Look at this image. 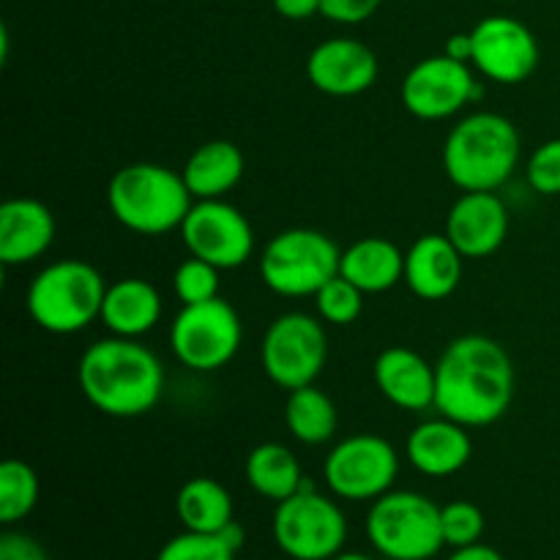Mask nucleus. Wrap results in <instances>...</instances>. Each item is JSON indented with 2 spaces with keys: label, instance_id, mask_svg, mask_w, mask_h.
<instances>
[{
  "label": "nucleus",
  "instance_id": "obj_15",
  "mask_svg": "<svg viewBox=\"0 0 560 560\" xmlns=\"http://www.w3.org/2000/svg\"><path fill=\"white\" fill-rule=\"evenodd\" d=\"M377 55L355 38H328L306 58V77L326 96H359L377 82Z\"/></svg>",
  "mask_w": 560,
  "mask_h": 560
},
{
  "label": "nucleus",
  "instance_id": "obj_11",
  "mask_svg": "<svg viewBox=\"0 0 560 560\" xmlns=\"http://www.w3.org/2000/svg\"><path fill=\"white\" fill-rule=\"evenodd\" d=\"M323 476L331 495L353 503H372L394 490L399 476V454L386 438L361 432L345 438L328 452Z\"/></svg>",
  "mask_w": 560,
  "mask_h": 560
},
{
  "label": "nucleus",
  "instance_id": "obj_26",
  "mask_svg": "<svg viewBox=\"0 0 560 560\" xmlns=\"http://www.w3.org/2000/svg\"><path fill=\"white\" fill-rule=\"evenodd\" d=\"M284 424L299 443L320 446V443L331 441L337 432V405L315 383L293 388L288 392V402H284Z\"/></svg>",
  "mask_w": 560,
  "mask_h": 560
},
{
  "label": "nucleus",
  "instance_id": "obj_37",
  "mask_svg": "<svg viewBox=\"0 0 560 560\" xmlns=\"http://www.w3.org/2000/svg\"><path fill=\"white\" fill-rule=\"evenodd\" d=\"M446 560H506V558H503L501 552L495 550V547H490V545H485V541H479V545L459 547V550H454Z\"/></svg>",
  "mask_w": 560,
  "mask_h": 560
},
{
  "label": "nucleus",
  "instance_id": "obj_14",
  "mask_svg": "<svg viewBox=\"0 0 560 560\" xmlns=\"http://www.w3.org/2000/svg\"><path fill=\"white\" fill-rule=\"evenodd\" d=\"M474 66L487 80L517 85L539 66V42L525 22L514 16H487L470 31Z\"/></svg>",
  "mask_w": 560,
  "mask_h": 560
},
{
  "label": "nucleus",
  "instance_id": "obj_5",
  "mask_svg": "<svg viewBox=\"0 0 560 560\" xmlns=\"http://www.w3.org/2000/svg\"><path fill=\"white\" fill-rule=\"evenodd\" d=\"M104 277L85 260L49 262L27 288V315L49 334H77L102 315Z\"/></svg>",
  "mask_w": 560,
  "mask_h": 560
},
{
  "label": "nucleus",
  "instance_id": "obj_30",
  "mask_svg": "<svg viewBox=\"0 0 560 560\" xmlns=\"http://www.w3.org/2000/svg\"><path fill=\"white\" fill-rule=\"evenodd\" d=\"M441 528L446 547L459 550V547L479 545L481 536H485L487 520L485 512L476 503L452 501L446 506H441Z\"/></svg>",
  "mask_w": 560,
  "mask_h": 560
},
{
  "label": "nucleus",
  "instance_id": "obj_17",
  "mask_svg": "<svg viewBox=\"0 0 560 560\" xmlns=\"http://www.w3.org/2000/svg\"><path fill=\"white\" fill-rule=\"evenodd\" d=\"M55 241V217L42 200L14 197L0 206V262L27 266L47 255Z\"/></svg>",
  "mask_w": 560,
  "mask_h": 560
},
{
  "label": "nucleus",
  "instance_id": "obj_33",
  "mask_svg": "<svg viewBox=\"0 0 560 560\" xmlns=\"http://www.w3.org/2000/svg\"><path fill=\"white\" fill-rule=\"evenodd\" d=\"M383 0H323V16L339 25H361L370 20Z\"/></svg>",
  "mask_w": 560,
  "mask_h": 560
},
{
  "label": "nucleus",
  "instance_id": "obj_19",
  "mask_svg": "<svg viewBox=\"0 0 560 560\" xmlns=\"http://www.w3.org/2000/svg\"><path fill=\"white\" fill-rule=\"evenodd\" d=\"M463 260L448 235L427 233L405 252V279L408 290L424 301H443L463 282Z\"/></svg>",
  "mask_w": 560,
  "mask_h": 560
},
{
  "label": "nucleus",
  "instance_id": "obj_6",
  "mask_svg": "<svg viewBox=\"0 0 560 560\" xmlns=\"http://www.w3.org/2000/svg\"><path fill=\"white\" fill-rule=\"evenodd\" d=\"M366 539L386 560H432L446 547L441 506L413 490H392L372 501Z\"/></svg>",
  "mask_w": 560,
  "mask_h": 560
},
{
  "label": "nucleus",
  "instance_id": "obj_25",
  "mask_svg": "<svg viewBox=\"0 0 560 560\" xmlns=\"http://www.w3.org/2000/svg\"><path fill=\"white\" fill-rule=\"evenodd\" d=\"M246 481L260 498L279 503L306 485L301 463L282 443H260L246 457Z\"/></svg>",
  "mask_w": 560,
  "mask_h": 560
},
{
  "label": "nucleus",
  "instance_id": "obj_34",
  "mask_svg": "<svg viewBox=\"0 0 560 560\" xmlns=\"http://www.w3.org/2000/svg\"><path fill=\"white\" fill-rule=\"evenodd\" d=\"M0 560H49V552L33 536L22 530H5L0 536Z\"/></svg>",
  "mask_w": 560,
  "mask_h": 560
},
{
  "label": "nucleus",
  "instance_id": "obj_31",
  "mask_svg": "<svg viewBox=\"0 0 560 560\" xmlns=\"http://www.w3.org/2000/svg\"><path fill=\"white\" fill-rule=\"evenodd\" d=\"M235 556H238V550H233L222 539V534L184 530V534L164 541L162 550L156 552V560H235Z\"/></svg>",
  "mask_w": 560,
  "mask_h": 560
},
{
  "label": "nucleus",
  "instance_id": "obj_27",
  "mask_svg": "<svg viewBox=\"0 0 560 560\" xmlns=\"http://www.w3.org/2000/svg\"><path fill=\"white\" fill-rule=\"evenodd\" d=\"M38 492L42 485L36 470L22 459H5L0 465V523H22L36 509Z\"/></svg>",
  "mask_w": 560,
  "mask_h": 560
},
{
  "label": "nucleus",
  "instance_id": "obj_3",
  "mask_svg": "<svg viewBox=\"0 0 560 560\" xmlns=\"http://www.w3.org/2000/svg\"><path fill=\"white\" fill-rule=\"evenodd\" d=\"M520 164V131L498 113L459 120L443 142V170L463 191H495Z\"/></svg>",
  "mask_w": 560,
  "mask_h": 560
},
{
  "label": "nucleus",
  "instance_id": "obj_1",
  "mask_svg": "<svg viewBox=\"0 0 560 560\" xmlns=\"http://www.w3.org/2000/svg\"><path fill=\"white\" fill-rule=\"evenodd\" d=\"M514 399V364L485 334L452 339L435 364V408L463 427H490Z\"/></svg>",
  "mask_w": 560,
  "mask_h": 560
},
{
  "label": "nucleus",
  "instance_id": "obj_7",
  "mask_svg": "<svg viewBox=\"0 0 560 560\" xmlns=\"http://www.w3.org/2000/svg\"><path fill=\"white\" fill-rule=\"evenodd\" d=\"M271 536L290 560H331L345 550L348 517L334 498L306 481L295 495L277 503Z\"/></svg>",
  "mask_w": 560,
  "mask_h": 560
},
{
  "label": "nucleus",
  "instance_id": "obj_28",
  "mask_svg": "<svg viewBox=\"0 0 560 560\" xmlns=\"http://www.w3.org/2000/svg\"><path fill=\"white\" fill-rule=\"evenodd\" d=\"M317 315L328 326H350L364 310V293L345 277H334L315 293Z\"/></svg>",
  "mask_w": 560,
  "mask_h": 560
},
{
  "label": "nucleus",
  "instance_id": "obj_18",
  "mask_svg": "<svg viewBox=\"0 0 560 560\" xmlns=\"http://www.w3.org/2000/svg\"><path fill=\"white\" fill-rule=\"evenodd\" d=\"M405 457L421 476L448 479L470 463L474 441L468 435V427L441 416V419L421 421L410 430L405 441Z\"/></svg>",
  "mask_w": 560,
  "mask_h": 560
},
{
  "label": "nucleus",
  "instance_id": "obj_20",
  "mask_svg": "<svg viewBox=\"0 0 560 560\" xmlns=\"http://www.w3.org/2000/svg\"><path fill=\"white\" fill-rule=\"evenodd\" d=\"M375 383L383 397L402 410L435 408V364L410 348H388L375 361Z\"/></svg>",
  "mask_w": 560,
  "mask_h": 560
},
{
  "label": "nucleus",
  "instance_id": "obj_32",
  "mask_svg": "<svg viewBox=\"0 0 560 560\" xmlns=\"http://www.w3.org/2000/svg\"><path fill=\"white\" fill-rule=\"evenodd\" d=\"M525 173H528V184L536 195H560V137L541 142V145L530 153Z\"/></svg>",
  "mask_w": 560,
  "mask_h": 560
},
{
  "label": "nucleus",
  "instance_id": "obj_2",
  "mask_svg": "<svg viewBox=\"0 0 560 560\" xmlns=\"http://www.w3.org/2000/svg\"><path fill=\"white\" fill-rule=\"evenodd\" d=\"M77 383L88 402L113 419H135L159 402L164 366L153 350L129 337L98 339L77 364Z\"/></svg>",
  "mask_w": 560,
  "mask_h": 560
},
{
  "label": "nucleus",
  "instance_id": "obj_16",
  "mask_svg": "<svg viewBox=\"0 0 560 560\" xmlns=\"http://www.w3.org/2000/svg\"><path fill=\"white\" fill-rule=\"evenodd\" d=\"M446 235L468 260L495 255L509 235V211L495 191H465L446 217Z\"/></svg>",
  "mask_w": 560,
  "mask_h": 560
},
{
  "label": "nucleus",
  "instance_id": "obj_22",
  "mask_svg": "<svg viewBox=\"0 0 560 560\" xmlns=\"http://www.w3.org/2000/svg\"><path fill=\"white\" fill-rule=\"evenodd\" d=\"M244 153L230 140L202 142L184 164V180L195 200H224L244 178Z\"/></svg>",
  "mask_w": 560,
  "mask_h": 560
},
{
  "label": "nucleus",
  "instance_id": "obj_8",
  "mask_svg": "<svg viewBox=\"0 0 560 560\" xmlns=\"http://www.w3.org/2000/svg\"><path fill=\"white\" fill-rule=\"evenodd\" d=\"M342 252L326 233L312 228L282 230L266 244L260 273L268 290L284 299L315 295L339 273Z\"/></svg>",
  "mask_w": 560,
  "mask_h": 560
},
{
  "label": "nucleus",
  "instance_id": "obj_12",
  "mask_svg": "<svg viewBox=\"0 0 560 560\" xmlns=\"http://www.w3.org/2000/svg\"><path fill=\"white\" fill-rule=\"evenodd\" d=\"M180 238L191 257L211 262L219 271L244 266L255 252L249 219L228 200H195L180 224Z\"/></svg>",
  "mask_w": 560,
  "mask_h": 560
},
{
  "label": "nucleus",
  "instance_id": "obj_21",
  "mask_svg": "<svg viewBox=\"0 0 560 560\" xmlns=\"http://www.w3.org/2000/svg\"><path fill=\"white\" fill-rule=\"evenodd\" d=\"M159 317H162V295L148 279L124 277L107 284L98 320L109 334L137 339L151 331Z\"/></svg>",
  "mask_w": 560,
  "mask_h": 560
},
{
  "label": "nucleus",
  "instance_id": "obj_24",
  "mask_svg": "<svg viewBox=\"0 0 560 560\" xmlns=\"http://www.w3.org/2000/svg\"><path fill=\"white\" fill-rule=\"evenodd\" d=\"M175 514L184 530L219 534L233 523V495L222 481L211 476H195L175 495Z\"/></svg>",
  "mask_w": 560,
  "mask_h": 560
},
{
  "label": "nucleus",
  "instance_id": "obj_23",
  "mask_svg": "<svg viewBox=\"0 0 560 560\" xmlns=\"http://www.w3.org/2000/svg\"><path fill=\"white\" fill-rule=\"evenodd\" d=\"M339 277L361 293H386L405 279V252L388 238H361L342 252Z\"/></svg>",
  "mask_w": 560,
  "mask_h": 560
},
{
  "label": "nucleus",
  "instance_id": "obj_13",
  "mask_svg": "<svg viewBox=\"0 0 560 560\" xmlns=\"http://www.w3.org/2000/svg\"><path fill=\"white\" fill-rule=\"evenodd\" d=\"M481 96L485 91L470 63L448 58L446 52L419 60L402 80L405 109L419 120L452 118Z\"/></svg>",
  "mask_w": 560,
  "mask_h": 560
},
{
  "label": "nucleus",
  "instance_id": "obj_4",
  "mask_svg": "<svg viewBox=\"0 0 560 560\" xmlns=\"http://www.w3.org/2000/svg\"><path fill=\"white\" fill-rule=\"evenodd\" d=\"M107 202L126 230L140 235H164L180 230L195 206L184 175L156 162H135L109 178Z\"/></svg>",
  "mask_w": 560,
  "mask_h": 560
},
{
  "label": "nucleus",
  "instance_id": "obj_38",
  "mask_svg": "<svg viewBox=\"0 0 560 560\" xmlns=\"http://www.w3.org/2000/svg\"><path fill=\"white\" fill-rule=\"evenodd\" d=\"M331 560H375V558L366 556V552H359V550H342L339 556H334Z\"/></svg>",
  "mask_w": 560,
  "mask_h": 560
},
{
  "label": "nucleus",
  "instance_id": "obj_9",
  "mask_svg": "<svg viewBox=\"0 0 560 560\" xmlns=\"http://www.w3.org/2000/svg\"><path fill=\"white\" fill-rule=\"evenodd\" d=\"M244 339L238 312L224 299L191 304L178 312L170 326V348L175 359L195 372H217L235 359Z\"/></svg>",
  "mask_w": 560,
  "mask_h": 560
},
{
  "label": "nucleus",
  "instance_id": "obj_36",
  "mask_svg": "<svg viewBox=\"0 0 560 560\" xmlns=\"http://www.w3.org/2000/svg\"><path fill=\"white\" fill-rule=\"evenodd\" d=\"M446 55L463 63H474V36L470 33H454L446 42Z\"/></svg>",
  "mask_w": 560,
  "mask_h": 560
},
{
  "label": "nucleus",
  "instance_id": "obj_35",
  "mask_svg": "<svg viewBox=\"0 0 560 560\" xmlns=\"http://www.w3.org/2000/svg\"><path fill=\"white\" fill-rule=\"evenodd\" d=\"M273 11L284 20L304 22L315 14H323V0H271Z\"/></svg>",
  "mask_w": 560,
  "mask_h": 560
},
{
  "label": "nucleus",
  "instance_id": "obj_10",
  "mask_svg": "<svg viewBox=\"0 0 560 560\" xmlns=\"http://www.w3.org/2000/svg\"><path fill=\"white\" fill-rule=\"evenodd\" d=\"M328 359V337L320 320L304 312H284L268 326L260 361L273 386L293 392L312 386Z\"/></svg>",
  "mask_w": 560,
  "mask_h": 560
},
{
  "label": "nucleus",
  "instance_id": "obj_29",
  "mask_svg": "<svg viewBox=\"0 0 560 560\" xmlns=\"http://www.w3.org/2000/svg\"><path fill=\"white\" fill-rule=\"evenodd\" d=\"M173 290L184 306L219 299V268L200 257H189L175 268Z\"/></svg>",
  "mask_w": 560,
  "mask_h": 560
}]
</instances>
